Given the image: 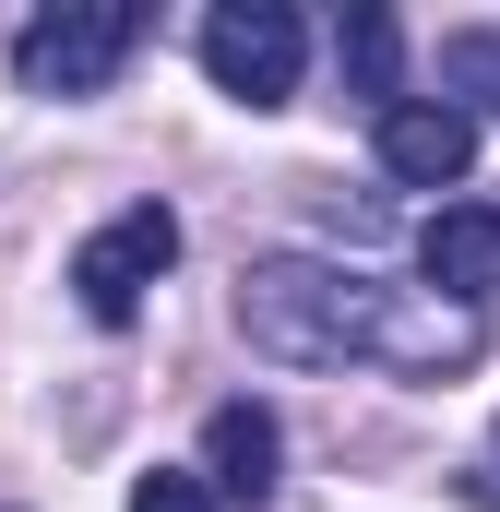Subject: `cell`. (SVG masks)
I'll return each mask as SVG.
<instances>
[{"mask_svg":"<svg viewBox=\"0 0 500 512\" xmlns=\"http://www.w3.org/2000/svg\"><path fill=\"white\" fill-rule=\"evenodd\" d=\"M417 274H429V298H453V310L500 298V215L489 203H441V215L417 227Z\"/></svg>","mask_w":500,"mask_h":512,"instance_id":"cell-6","label":"cell"},{"mask_svg":"<svg viewBox=\"0 0 500 512\" xmlns=\"http://www.w3.org/2000/svg\"><path fill=\"white\" fill-rule=\"evenodd\" d=\"M274 465H286V429H274V405H215L203 417V489H227V501H274Z\"/></svg>","mask_w":500,"mask_h":512,"instance_id":"cell-7","label":"cell"},{"mask_svg":"<svg viewBox=\"0 0 500 512\" xmlns=\"http://www.w3.org/2000/svg\"><path fill=\"white\" fill-rule=\"evenodd\" d=\"M453 489H465V501H477V512H500V429H489V453H477V465H465Z\"/></svg>","mask_w":500,"mask_h":512,"instance_id":"cell-11","label":"cell"},{"mask_svg":"<svg viewBox=\"0 0 500 512\" xmlns=\"http://www.w3.org/2000/svg\"><path fill=\"white\" fill-rule=\"evenodd\" d=\"M131 512H215V489L179 477V465H155V477H131Z\"/></svg>","mask_w":500,"mask_h":512,"instance_id":"cell-10","label":"cell"},{"mask_svg":"<svg viewBox=\"0 0 500 512\" xmlns=\"http://www.w3.org/2000/svg\"><path fill=\"white\" fill-rule=\"evenodd\" d=\"M298 60H310V24H298L286 0H215V12H203V72H215V96L286 108V96H298Z\"/></svg>","mask_w":500,"mask_h":512,"instance_id":"cell-3","label":"cell"},{"mask_svg":"<svg viewBox=\"0 0 500 512\" xmlns=\"http://www.w3.org/2000/svg\"><path fill=\"white\" fill-rule=\"evenodd\" d=\"M441 84L465 96V120L500 108V24H465V36H441Z\"/></svg>","mask_w":500,"mask_h":512,"instance_id":"cell-9","label":"cell"},{"mask_svg":"<svg viewBox=\"0 0 500 512\" xmlns=\"http://www.w3.org/2000/svg\"><path fill=\"white\" fill-rule=\"evenodd\" d=\"M334 72H346V96L393 108V72H405V24H393L381 0H358V12L334 24Z\"/></svg>","mask_w":500,"mask_h":512,"instance_id":"cell-8","label":"cell"},{"mask_svg":"<svg viewBox=\"0 0 500 512\" xmlns=\"http://www.w3.org/2000/svg\"><path fill=\"white\" fill-rule=\"evenodd\" d=\"M131 48H143V12L131 0H60V12H36L12 36V84L24 96H108V72H120Z\"/></svg>","mask_w":500,"mask_h":512,"instance_id":"cell-2","label":"cell"},{"mask_svg":"<svg viewBox=\"0 0 500 512\" xmlns=\"http://www.w3.org/2000/svg\"><path fill=\"white\" fill-rule=\"evenodd\" d=\"M167 262H179V215H167V203H131V215H108V227L72 251V298H84V322H108V334H120Z\"/></svg>","mask_w":500,"mask_h":512,"instance_id":"cell-4","label":"cell"},{"mask_svg":"<svg viewBox=\"0 0 500 512\" xmlns=\"http://www.w3.org/2000/svg\"><path fill=\"white\" fill-rule=\"evenodd\" d=\"M239 334L274 358V370H346V358H381V370H417V382H441V370H477V310H453V298H405V286H370V274H346V262H310V251H274L239 274Z\"/></svg>","mask_w":500,"mask_h":512,"instance_id":"cell-1","label":"cell"},{"mask_svg":"<svg viewBox=\"0 0 500 512\" xmlns=\"http://www.w3.org/2000/svg\"><path fill=\"white\" fill-rule=\"evenodd\" d=\"M370 143H381V179H405V191H453L477 167V120L453 96H393L370 120Z\"/></svg>","mask_w":500,"mask_h":512,"instance_id":"cell-5","label":"cell"}]
</instances>
